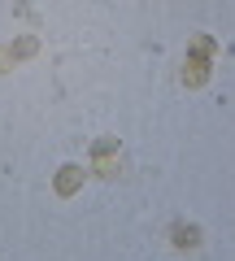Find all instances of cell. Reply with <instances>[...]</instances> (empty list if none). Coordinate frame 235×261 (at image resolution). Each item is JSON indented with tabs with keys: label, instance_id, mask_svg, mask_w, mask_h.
I'll list each match as a JSON object with an SVG mask.
<instances>
[{
	"label": "cell",
	"instance_id": "3957f363",
	"mask_svg": "<svg viewBox=\"0 0 235 261\" xmlns=\"http://www.w3.org/2000/svg\"><path fill=\"white\" fill-rule=\"evenodd\" d=\"M79 183H83V170H79V166H61V174H57V192H61V196H74Z\"/></svg>",
	"mask_w": 235,
	"mask_h": 261
},
{
	"label": "cell",
	"instance_id": "277c9868",
	"mask_svg": "<svg viewBox=\"0 0 235 261\" xmlns=\"http://www.w3.org/2000/svg\"><path fill=\"white\" fill-rule=\"evenodd\" d=\"M174 244H179V248H196V244H200V231H196V226H174Z\"/></svg>",
	"mask_w": 235,
	"mask_h": 261
},
{
	"label": "cell",
	"instance_id": "5b68a950",
	"mask_svg": "<svg viewBox=\"0 0 235 261\" xmlns=\"http://www.w3.org/2000/svg\"><path fill=\"white\" fill-rule=\"evenodd\" d=\"M13 53H18V57H31V53H35V39L27 35V39H22V44H18V48H13Z\"/></svg>",
	"mask_w": 235,
	"mask_h": 261
},
{
	"label": "cell",
	"instance_id": "6da1fadb",
	"mask_svg": "<svg viewBox=\"0 0 235 261\" xmlns=\"http://www.w3.org/2000/svg\"><path fill=\"white\" fill-rule=\"evenodd\" d=\"M209 53H214V39L200 35V39H196V53H192L188 65H183V83H192V87L205 83V74H209Z\"/></svg>",
	"mask_w": 235,
	"mask_h": 261
},
{
	"label": "cell",
	"instance_id": "8992f818",
	"mask_svg": "<svg viewBox=\"0 0 235 261\" xmlns=\"http://www.w3.org/2000/svg\"><path fill=\"white\" fill-rule=\"evenodd\" d=\"M9 61H13V57L5 53V48H0V70H9Z\"/></svg>",
	"mask_w": 235,
	"mask_h": 261
},
{
	"label": "cell",
	"instance_id": "7a4b0ae2",
	"mask_svg": "<svg viewBox=\"0 0 235 261\" xmlns=\"http://www.w3.org/2000/svg\"><path fill=\"white\" fill-rule=\"evenodd\" d=\"M96 174H105V178L118 174V140H100L96 144Z\"/></svg>",
	"mask_w": 235,
	"mask_h": 261
}]
</instances>
